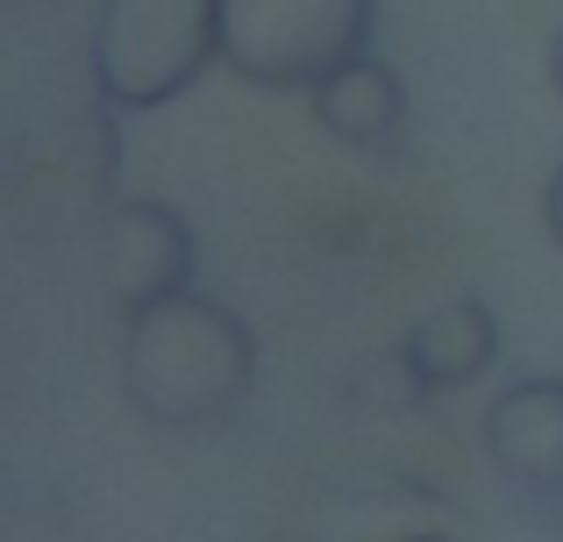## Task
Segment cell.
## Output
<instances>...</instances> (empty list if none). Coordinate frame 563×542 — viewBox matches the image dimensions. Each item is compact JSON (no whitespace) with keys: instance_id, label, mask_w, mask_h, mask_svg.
Listing matches in <instances>:
<instances>
[{"instance_id":"obj_10","label":"cell","mask_w":563,"mask_h":542,"mask_svg":"<svg viewBox=\"0 0 563 542\" xmlns=\"http://www.w3.org/2000/svg\"><path fill=\"white\" fill-rule=\"evenodd\" d=\"M407 542H456V535H407Z\"/></svg>"},{"instance_id":"obj_8","label":"cell","mask_w":563,"mask_h":542,"mask_svg":"<svg viewBox=\"0 0 563 542\" xmlns=\"http://www.w3.org/2000/svg\"><path fill=\"white\" fill-rule=\"evenodd\" d=\"M542 229H550V243L563 251V165L550 172V186H542Z\"/></svg>"},{"instance_id":"obj_6","label":"cell","mask_w":563,"mask_h":542,"mask_svg":"<svg viewBox=\"0 0 563 542\" xmlns=\"http://www.w3.org/2000/svg\"><path fill=\"white\" fill-rule=\"evenodd\" d=\"M307 108H314L321 136H335L343 151H364V157H393L407 151V79H399L385 57H350L343 71H329V79L307 93Z\"/></svg>"},{"instance_id":"obj_9","label":"cell","mask_w":563,"mask_h":542,"mask_svg":"<svg viewBox=\"0 0 563 542\" xmlns=\"http://www.w3.org/2000/svg\"><path fill=\"white\" fill-rule=\"evenodd\" d=\"M550 86L563 93V29H556V43H550Z\"/></svg>"},{"instance_id":"obj_1","label":"cell","mask_w":563,"mask_h":542,"mask_svg":"<svg viewBox=\"0 0 563 542\" xmlns=\"http://www.w3.org/2000/svg\"><path fill=\"white\" fill-rule=\"evenodd\" d=\"M257 392V335L229 300L172 292L122 321V400L157 435L229 429Z\"/></svg>"},{"instance_id":"obj_2","label":"cell","mask_w":563,"mask_h":542,"mask_svg":"<svg viewBox=\"0 0 563 542\" xmlns=\"http://www.w3.org/2000/svg\"><path fill=\"white\" fill-rule=\"evenodd\" d=\"M221 65V0H100L93 93L108 114H157Z\"/></svg>"},{"instance_id":"obj_5","label":"cell","mask_w":563,"mask_h":542,"mask_svg":"<svg viewBox=\"0 0 563 542\" xmlns=\"http://www.w3.org/2000/svg\"><path fill=\"white\" fill-rule=\"evenodd\" d=\"M478 450L514 493L563 500V378H514L478 414Z\"/></svg>"},{"instance_id":"obj_7","label":"cell","mask_w":563,"mask_h":542,"mask_svg":"<svg viewBox=\"0 0 563 542\" xmlns=\"http://www.w3.org/2000/svg\"><path fill=\"white\" fill-rule=\"evenodd\" d=\"M399 364L413 378V400H435V392L478 386L499 364V314L485 300H442L399 335Z\"/></svg>"},{"instance_id":"obj_3","label":"cell","mask_w":563,"mask_h":542,"mask_svg":"<svg viewBox=\"0 0 563 542\" xmlns=\"http://www.w3.org/2000/svg\"><path fill=\"white\" fill-rule=\"evenodd\" d=\"M378 0H221V65L264 93H314L372 51Z\"/></svg>"},{"instance_id":"obj_4","label":"cell","mask_w":563,"mask_h":542,"mask_svg":"<svg viewBox=\"0 0 563 542\" xmlns=\"http://www.w3.org/2000/svg\"><path fill=\"white\" fill-rule=\"evenodd\" d=\"M192 265H200V251H192V229L179 208H165V200H114L108 208V222H100V278H108L122 314L186 292Z\"/></svg>"}]
</instances>
